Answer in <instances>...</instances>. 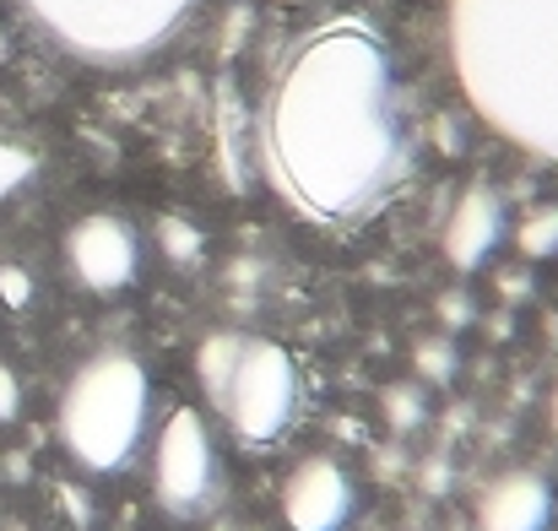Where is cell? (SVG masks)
I'll return each instance as SVG.
<instances>
[{
	"label": "cell",
	"mask_w": 558,
	"mask_h": 531,
	"mask_svg": "<svg viewBox=\"0 0 558 531\" xmlns=\"http://www.w3.org/2000/svg\"><path fill=\"white\" fill-rule=\"evenodd\" d=\"M255 142L266 184L304 222L369 217L401 174V93L385 38L359 16L304 27L266 82Z\"/></svg>",
	"instance_id": "1"
},
{
	"label": "cell",
	"mask_w": 558,
	"mask_h": 531,
	"mask_svg": "<svg viewBox=\"0 0 558 531\" xmlns=\"http://www.w3.org/2000/svg\"><path fill=\"white\" fill-rule=\"evenodd\" d=\"M445 49L472 114L526 158L558 164V0H450Z\"/></svg>",
	"instance_id": "2"
},
{
	"label": "cell",
	"mask_w": 558,
	"mask_h": 531,
	"mask_svg": "<svg viewBox=\"0 0 558 531\" xmlns=\"http://www.w3.org/2000/svg\"><path fill=\"white\" fill-rule=\"evenodd\" d=\"M201 5L206 0H16L33 33L98 71H125L163 55Z\"/></svg>",
	"instance_id": "3"
},
{
	"label": "cell",
	"mask_w": 558,
	"mask_h": 531,
	"mask_svg": "<svg viewBox=\"0 0 558 531\" xmlns=\"http://www.w3.org/2000/svg\"><path fill=\"white\" fill-rule=\"evenodd\" d=\"M153 412V379L131 353L87 358L60 396V445L87 472H120Z\"/></svg>",
	"instance_id": "4"
},
{
	"label": "cell",
	"mask_w": 558,
	"mask_h": 531,
	"mask_svg": "<svg viewBox=\"0 0 558 531\" xmlns=\"http://www.w3.org/2000/svg\"><path fill=\"white\" fill-rule=\"evenodd\" d=\"M211 401L222 407V418L233 423L239 439L271 445L299 418V363L288 348H277L266 337H239V353Z\"/></svg>",
	"instance_id": "5"
},
{
	"label": "cell",
	"mask_w": 558,
	"mask_h": 531,
	"mask_svg": "<svg viewBox=\"0 0 558 531\" xmlns=\"http://www.w3.org/2000/svg\"><path fill=\"white\" fill-rule=\"evenodd\" d=\"M211 478H217V450H211V434L201 423L195 407H174L163 434H158V450H153V483H158V499L190 516L206 505L211 494Z\"/></svg>",
	"instance_id": "6"
},
{
	"label": "cell",
	"mask_w": 558,
	"mask_h": 531,
	"mask_svg": "<svg viewBox=\"0 0 558 531\" xmlns=\"http://www.w3.org/2000/svg\"><path fill=\"white\" fill-rule=\"evenodd\" d=\"M65 261H71V277L87 288V293H120L136 282V266H142V244H136V228L114 212H87L82 222H71L65 233Z\"/></svg>",
	"instance_id": "7"
},
{
	"label": "cell",
	"mask_w": 558,
	"mask_h": 531,
	"mask_svg": "<svg viewBox=\"0 0 558 531\" xmlns=\"http://www.w3.org/2000/svg\"><path fill=\"white\" fill-rule=\"evenodd\" d=\"M282 516L293 531H337L348 527L353 516V478L326 461V456H310L288 483H282Z\"/></svg>",
	"instance_id": "8"
},
{
	"label": "cell",
	"mask_w": 558,
	"mask_h": 531,
	"mask_svg": "<svg viewBox=\"0 0 558 531\" xmlns=\"http://www.w3.org/2000/svg\"><path fill=\"white\" fill-rule=\"evenodd\" d=\"M554 521V488L537 472H505L483 488L477 527L483 531H548Z\"/></svg>",
	"instance_id": "9"
},
{
	"label": "cell",
	"mask_w": 558,
	"mask_h": 531,
	"mask_svg": "<svg viewBox=\"0 0 558 531\" xmlns=\"http://www.w3.org/2000/svg\"><path fill=\"white\" fill-rule=\"evenodd\" d=\"M499 239H505V206H499V195L483 190V184L466 190L456 201L450 222H445V255H450V266L456 271H477L499 250Z\"/></svg>",
	"instance_id": "10"
},
{
	"label": "cell",
	"mask_w": 558,
	"mask_h": 531,
	"mask_svg": "<svg viewBox=\"0 0 558 531\" xmlns=\"http://www.w3.org/2000/svg\"><path fill=\"white\" fill-rule=\"evenodd\" d=\"M33 174H38V153L11 142V136H0V201H11Z\"/></svg>",
	"instance_id": "11"
},
{
	"label": "cell",
	"mask_w": 558,
	"mask_h": 531,
	"mask_svg": "<svg viewBox=\"0 0 558 531\" xmlns=\"http://www.w3.org/2000/svg\"><path fill=\"white\" fill-rule=\"evenodd\" d=\"M521 250H526V255H554L558 250V206L554 212H537V217L521 228Z\"/></svg>",
	"instance_id": "12"
},
{
	"label": "cell",
	"mask_w": 558,
	"mask_h": 531,
	"mask_svg": "<svg viewBox=\"0 0 558 531\" xmlns=\"http://www.w3.org/2000/svg\"><path fill=\"white\" fill-rule=\"evenodd\" d=\"M0 418H16V379L0 369Z\"/></svg>",
	"instance_id": "13"
},
{
	"label": "cell",
	"mask_w": 558,
	"mask_h": 531,
	"mask_svg": "<svg viewBox=\"0 0 558 531\" xmlns=\"http://www.w3.org/2000/svg\"><path fill=\"white\" fill-rule=\"evenodd\" d=\"M554 429H558V390H554Z\"/></svg>",
	"instance_id": "14"
}]
</instances>
